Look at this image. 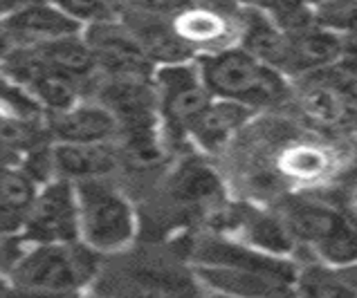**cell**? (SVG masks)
<instances>
[{
	"instance_id": "9a60e30c",
	"label": "cell",
	"mask_w": 357,
	"mask_h": 298,
	"mask_svg": "<svg viewBox=\"0 0 357 298\" xmlns=\"http://www.w3.org/2000/svg\"><path fill=\"white\" fill-rule=\"evenodd\" d=\"M36 189L20 164H0V235H18Z\"/></svg>"
},
{
	"instance_id": "7402d4cb",
	"label": "cell",
	"mask_w": 357,
	"mask_h": 298,
	"mask_svg": "<svg viewBox=\"0 0 357 298\" xmlns=\"http://www.w3.org/2000/svg\"><path fill=\"white\" fill-rule=\"evenodd\" d=\"M213 191H216V178H213V173L207 168H200V166L187 168L180 175L178 193L182 195V198L202 200V198H209Z\"/></svg>"
},
{
	"instance_id": "5bb4252c",
	"label": "cell",
	"mask_w": 357,
	"mask_h": 298,
	"mask_svg": "<svg viewBox=\"0 0 357 298\" xmlns=\"http://www.w3.org/2000/svg\"><path fill=\"white\" fill-rule=\"evenodd\" d=\"M252 108L238 104V101L211 97L209 104L191 119L185 135L196 139L200 148L216 150L243 126Z\"/></svg>"
},
{
	"instance_id": "ffe728a7",
	"label": "cell",
	"mask_w": 357,
	"mask_h": 298,
	"mask_svg": "<svg viewBox=\"0 0 357 298\" xmlns=\"http://www.w3.org/2000/svg\"><path fill=\"white\" fill-rule=\"evenodd\" d=\"M303 108L310 117L321 123H337L346 115L344 90H337L333 84H317L314 88L305 90Z\"/></svg>"
},
{
	"instance_id": "7a4b0ae2",
	"label": "cell",
	"mask_w": 357,
	"mask_h": 298,
	"mask_svg": "<svg viewBox=\"0 0 357 298\" xmlns=\"http://www.w3.org/2000/svg\"><path fill=\"white\" fill-rule=\"evenodd\" d=\"M97 274V251L81 240L29 244L9 267L14 290L32 294H73Z\"/></svg>"
},
{
	"instance_id": "484cf974",
	"label": "cell",
	"mask_w": 357,
	"mask_h": 298,
	"mask_svg": "<svg viewBox=\"0 0 357 298\" xmlns=\"http://www.w3.org/2000/svg\"><path fill=\"white\" fill-rule=\"evenodd\" d=\"M12 292V285H9V281L5 279V276H0V296H5Z\"/></svg>"
},
{
	"instance_id": "e0dca14e",
	"label": "cell",
	"mask_w": 357,
	"mask_h": 298,
	"mask_svg": "<svg viewBox=\"0 0 357 298\" xmlns=\"http://www.w3.org/2000/svg\"><path fill=\"white\" fill-rule=\"evenodd\" d=\"M32 47L54 70L63 72V74L73 77L77 81H84L97 70L93 52H90V47L84 40V36H81V32L47 40V43H38Z\"/></svg>"
},
{
	"instance_id": "277c9868",
	"label": "cell",
	"mask_w": 357,
	"mask_h": 298,
	"mask_svg": "<svg viewBox=\"0 0 357 298\" xmlns=\"http://www.w3.org/2000/svg\"><path fill=\"white\" fill-rule=\"evenodd\" d=\"M153 88L160 117L173 135H185L187 126L209 104L211 92L200 77L196 61L165 63L153 70Z\"/></svg>"
},
{
	"instance_id": "9c48e42d",
	"label": "cell",
	"mask_w": 357,
	"mask_h": 298,
	"mask_svg": "<svg viewBox=\"0 0 357 298\" xmlns=\"http://www.w3.org/2000/svg\"><path fill=\"white\" fill-rule=\"evenodd\" d=\"M0 20H3V27L12 47L47 43V40H54L68 34H79L84 29L77 20L66 16L50 0H34V3L20 7L18 12Z\"/></svg>"
},
{
	"instance_id": "44dd1931",
	"label": "cell",
	"mask_w": 357,
	"mask_h": 298,
	"mask_svg": "<svg viewBox=\"0 0 357 298\" xmlns=\"http://www.w3.org/2000/svg\"><path fill=\"white\" fill-rule=\"evenodd\" d=\"M331 166V159L324 150L312 146H294L281 157V171L297 180L321 178Z\"/></svg>"
},
{
	"instance_id": "5b68a950",
	"label": "cell",
	"mask_w": 357,
	"mask_h": 298,
	"mask_svg": "<svg viewBox=\"0 0 357 298\" xmlns=\"http://www.w3.org/2000/svg\"><path fill=\"white\" fill-rule=\"evenodd\" d=\"M18 235L27 244L79 240L77 198L73 182L52 178L40 184Z\"/></svg>"
},
{
	"instance_id": "7c38bea8",
	"label": "cell",
	"mask_w": 357,
	"mask_h": 298,
	"mask_svg": "<svg viewBox=\"0 0 357 298\" xmlns=\"http://www.w3.org/2000/svg\"><path fill=\"white\" fill-rule=\"evenodd\" d=\"M47 128L56 141H108L119 130L113 112L99 101L93 104L77 101L68 110L52 112Z\"/></svg>"
},
{
	"instance_id": "8fae6325",
	"label": "cell",
	"mask_w": 357,
	"mask_h": 298,
	"mask_svg": "<svg viewBox=\"0 0 357 298\" xmlns=\"http://www.w3.org/2000/svg\"><path fill=\"white\" fill-rule=\"evenodd\" d=\"M54 178L70 182L106 178L117 166L115 150L108 141H56L50 148Z\"/></svg>"
},
{
	"instance_id": "603a6c76",
	"label": "cell",
	"mask_w": 357,
	"mask_h": 298,
	"mask_svg": "<svg viewBox=\"0 0 357 298\" xmlns=\"http://www.w3.org/2000/svg\"><path fill=\"white\" fill-rule=\"evenodd\" d=\"M202 0H124V9L160 18H173L189 7L200 5Z\"/></svg>"
},
{
	"instance_id": "ac0fdd59",
	"label": "cell",
	"mask_w": 357,
	"mask_h": 298,
	"mask_svg": "<svg viewBox=\"0 0 357 298\" xmlns=\"http://www.w3.org/2000/svg\"><path fill=\"white\" fill-rule=\"evenodd\" d=\"M241 227L248 233L250 246H254V249H261L272 256H281L292 249V233L272 215L245 211L241 215Z\"/></svg>"
},
{
	"instance_id": "2e32d148",
	"label": "cell",
	"mask_w": 357,
	"mask_h": 298,
	"mask_svg": "<svg viewBox=\"0 0 357 298\" xmlns=\"http://www.w3.org/2000/svg\"><path fill=\"white\" fill-rule=\"evenodd\" d=\"M198 279L218 292L234 296H288L292 294V285L274 279V276L250 272V269H231V267H207L198 265Z\"/></svg>"
},
{
	"instance_id": "6da1fadb",
	"label": "cell",
	"mask_w": 357,
	"mask_h": 298,
	"mask_svg": "<svg viewBox=\"0 0 357 298\" xmlns=\"http://www.w3.org/2000/svg\"><path fill=\"white\" fill-rule=\"evenodd\" d=\"M211 97L238 101L248 108L281 104L288 84L279 70L243 47H220L196 58Z\"/></svg>"
},
{
	"instance_id": "d6986e66",
	"label": "cell",
	"mask_w": 357,
	"mask_h": 298,
	"mask_svg": "<svg viewBox=\"0 0 357 298\" xmlns=\"http://www.w3.org/2000/svg\"><path fill=\"white\" fill-rule=\"evenodd\" d=\"M50 3H54L81 27L119 20L124 14V0H50Z\"/></svg>"
},
{
	"instance_id": "30bf717a",
	"label": "cell",
	"mask_w": 357,
	"mask_h": 298,
	"mask_svg": "<svg viewBox=\"0 0 357 298\" xmlns=\"http://www.w3.org/2000/svg\"><path fill=\"white\" fill-rule=\"evenodd\" d=\"M193 260L207 267H231V269H250L274 276V279L294 283L292 265L281 260L279 256L254 249L250 244H236L229 240L207 238L193 249Z\"/></svg>"
},
{
	"instance_id": "52a82bcc",
	"label": "cell",
	"mask_w": 357,
	"mask_h": 298,
	"mask_svg": "<svg viewBox=\"0 0 357 298\" xmlns=\"http://www.w3.org/2000/svg\"><path fill=\"white\" fill-rule=\"evenodd\" d=\"M288 231L312 242L326 260L346 265L355 258V231L344 215L321 204H294L288 211Z\"/></svg>"
},
{
	"instance_id": "3957f363",
	"label": "cell",
	"mask_w": 357,
	"mask_h": 298,
	"mask_svg": "<svg viewBox=\"0 0 357 298\" xmlns=\"http://www.w3.org/2000/svg\"><path fill=\"white\" fill-rule=\"evenodd\" d=\"M77 198L79 240L97 253L119 251L135 235L130 202L104 178L73 182Z\"/></svg>"
},
{
	"instance_id": "4fadbf2b",
	"label": "cell",
	"mask_w": 357,
	"mask_h": 298,
	"mask_svg": "<svg viewBox=\"0 0 357 298\" xmlns=\"http://www.w3.org/2000/svg\"><path fill=\"white\" fill-rule=\"evenodd\" d=\"M171 27L187 45L193 49H220L231 43V38H238L236 23L220 12H213L207 7H189L178 16L169 18Z\"/></svg>"
},
{
	"instance_id": "d4e9b609",
	"label": "cell",
	"mask_w": 357,
	"mask_h": 298,
	"mask_svg": "<svg viewBox=\"0 0 357 298\" xmlns=\"http://www.w3.org/2000/svg\"><path fill=\"white\" fill-rule=\"evenodd\" d=\"M9 49H12V43H9V38H7V32H5V27H3V20H0V58H3Z\"/></svg>"
},
{
	"instance_id": "ba28073f",
	"label": "cell",
	"mask_w": 357,
	"mask_h": 298,
	"mask_svg": "<svg viewBox=\"0 0 357 298\" xmlns=\"http://www.w3.org/2000/svg\"><path fill=\"white\" fill-rule=\"evenodd\" d=\"M238 29L241 47L265 61L281 74H294L292 38L274 20L257 7H245L241 18L234 20Z\"/></svg>"
},
{
	"instance_id": "cb8c5ba5",
	"label": "cell",
	"mask_w": 357,
	"mask_h": 298,
	"mask_svg": "<svg viewBox=\"0 0 357 298\" xmlns=\"http://www.w3.org/2000/svg\"><path fill=\"white\" fill-rule=\"evenodd\" d=\"M29 3H34V0H0V18L18 12L20 7H25Z\"/></svg>"
},
{
	"instance_id": "8992f818",
	"label": "cell",
	"mask_w": 357,
	"mask_h": 298,
	"mask_svg": "<svg viewBox=\"0 0 357 298\" xmlns=\"http://www.w3.org/2000/svg\"><path fill=\"white\" fill-rule=\"evenodd\" d=\"M84 40L88 43L95 58V68L104 70L108 77H132L151 79L153 61L130 34V29L121 20L86 25Z\"/></svg>"
}]
</instances>
